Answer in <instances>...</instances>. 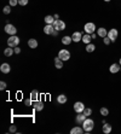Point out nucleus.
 I'll use <instances>...</instances> for the list:
<instances>
[{
	"instance_id": "nucleus-11",
	"label": "nucleus",
	"mask_w": 121,
	"mask_h": 134,
	"mask_svg": "<svg viewBox=\"0 0 121 134\" xmlns=\"http://www.w3.org/2000/svg\"><path fill=\"white\" fill-rule=\"evenodd\" d=\"M11 70V67H10V64L8 63H3L1 64V67H0V71L3 73V74H8Z\"/></svg>"
},
{
	"instance_id": "nucleus-6",
	"label": "nucleus",
	"mask_w": 121,
	"mask_h": 134,
	"mask_svg": "<svg viewBox=\"0 0 121 134\" xmlns=\"http://www.w3.org/2000/svg\"><path fill=\"white\" fill-rule=\"evenodd\" d=\"M53 27H55L56 30H64L65 29V23L63 22V21H60V20H56L55 22H53Z\"/></svg>"
},
{
	"instance_id": "nucleus-12",
	"label": "nucleus",
	"mask_w": 121,
	"mask_h": 134,
	"mask_svg": "<svg viewBox=\"0 0 121 134\" xmlns=\"http://www.w3.org/2000/svg\"><path fill=\"white\" fill-rule=\"evenodd\" d=\"M72 39L73 41H75V42H79V41H81L82 40V34H81L80 32H75L74 34L72 35Z\"/></svg>"
},
{
	"instance_id": "nucleus-38",
	"label": "nucleus",
	"mask_w": 121,
	"mask_h": 134,
	"mask_svg": "<svg viewBox=\"0 0 121 134\" xmlns=\"http://www.w3.org/2000/svg\"><path fill=\"white\" fill-rule=\"evenodd\" d=\"M58 32H59V30H55V32L52 33V35L53 36H57V35H58Z\"/></svg>"
},
{
	"instance_id": "nucleus-13",
	"label": "nucleus",
	"mask_w": 121,
	"mask_h": 134,
	"mask_svg": "<svg viewBox=\"0 0 121 134\" xmlns=\"http://www.w3.org/2000/svg\"><path fill=\"white\" fill-rule=\"evenodd\" d=\"M87 118V116L84 114V112H81V114H77V116H76V123H79V124H82V122H84L85 120Z\"/></svg>"
},
{
	"instance_id": "nucleus-14",
	"label": "nucleus",
	"mask_w": 121,
	"mask_h": 134,
	"mask_svg": "<svg viewBox=\"0 0 121 134\" xmlns=\"http://www.w3.org/2000/svg\"><path fill=\"white\" fill-rule=\"evenodd\" d=\"M97 35L101 36V38H105V36H108V32H107L105 28H98L97 29Z\"/></svg>"
},
{
	"instance_id": "nucleus-39",
	"label": "nucleus",
	"mask_w": 121,
	"mask_h": 134,
	"mask_svg": "<svg viewBox=\"0 0 121 134\" xmlns=\"http://www.w3.org/2000/svg\"><path fill=\"white\" fill-rule=\"evenodd\" d=\"M53 17H55V20H58V18H59V16H58L57 13H56V15H55V16H53Z\"/></svg>"
},
{
	"instance_id": "nucleus-29",
	"label": "nucleus",
	"mask_w": 121,
	"mask_h": 134,
	"mask_svg": "<svg viewBox=\"0 0 121 134\" xmlns=\"http://www.w3.org/2000/svg\"><path fill=\"white\" fill-rule=\"evenodd\" d=\"M32 103H33L32 98H28V99H25V100H24V104H25V106H32Z\"/></svg>"
},
{
	"instance_id": "nucleus-22",
	"label": "nucleus",
	"mask_w": 121,
	"mask_h": 134,
	"mask_svg": "<svg viewBox=\"0 0 121 134\" xmlns=\"http://www.w3.org/2000/svg\"><path fill=\"white\" fill-rule=\"evenodd\" d=\"M13 53H15V50H13V48H12V47H10V46H8L7 48H5L4 55L6 56V57H11V56L13 55Z\"/></svg>"
},
{
	"instance_id": "nucleus-16",
	"label": "nucleus",
	"mask_w": 121,
	"mask_h": 134,
	"mask_svg": "<svg viewBox=\"0 0 121 134\" xmlns=\"http://www.w3.org/2000/svg\"><path fill=\"white\" fill-rule=\"evenodd\" d=\"M70 133L72 134H82V133H85V130H84V128H82V126L81 127H74L72 130H70Z\"/></svg>"
},
{
	"instance_id": "nucleus-30",
	"label": "nucleus",
	"mask_w": 121,
	"mask_h": 134,
	"mask_svg": "<svg viewBox=\"0 0 121 134\" xmlns=\"http://www.w3.org/2000/svg\"><path fill=\"white\" fill-rule=\"evenodd\" d=\"M3 12H4L5 15H8V13L11 12V6H5L4 10H3Z\"/></svg>"
},
{
	"instance_id": "nucleus-31",
	"label": "nucleus",
	"mask_w": 121,
	"mask_h": 134,
	"mask_svg": "<svg viewBox=\"0 0 121 134\" xmlns=\"http://www.w3.org/2000/svg\"><path fill=\"white\" fill-rule=\"evenodd\" d=\"M0 90H1V91L6 90V82H5V81H1V82H0Z\"/></svg>"
},
{
	"instance_id": "nucleus-41",
	"label": "nucleus",
	"mask_w": 121,
	"mask_h": 134,
	"mask_svg": "<svg viewBox=\"0 0 121 134\" xmlns=\"http://www.w3.org/2000/svg\"><path fill=\"white\" fill-rule=\"evenodd\" d=\"M119 64H120V65H121V58H120V60H119Z\"/></svg>"
},
{
	"instance_id": "nucleus-35",
	"label": "nucleus",
	"mask_w": 121,
	"mask_h": 134,
	"mask_svg": "<svg viewBox=\"0 0 121 134\" xmlns=\"http://www.w3.org/2000/svg\"><path fill=\"white\" fill-rule=\"evenodd\" d=\"M16 130H17L16 126H11V127H10V133H15Z\"/></svg>"
},
{
	"instance_id": "nucleus-19",
	"label": "nucleus",
	"mask_w": 121,
	"mask_h": 134,
	"mask_svg": "<svg viewBox=\"0 0 121 134\" xmlns=\"http://www.w3.org/2000/svg\"><path fill=\"white\" fill-rule=\"evenodd\" d=\"M38 45H39V43H38V40L36 39H29L28 40V46L30 48H36Z\"/></svg>"
},
{
	"instance_id": "nucleus-3",
	"label": "nucleus",
	"mask_w": 121,
	"mask_h": 134,
	"mask_svg": "<svg viewBox=\"0 0 121 134\" xmlns=\"http://www.w3.org/2000/svg\"><path fill=\"white\" fill-rule=\"evenodd\" d=\"M97 28H96V24L92 23V22H89V23H86L85 24V27H84V30L86 34H92V33H94V30H96Z\"/></svg>"
},
{
	"instance_id": "nucleus-1",
	"label": "nucleus",
	"mask_w": 121,
	"mask_h": 134,
	"mask_svg": "<svg viewBox=\"0 0 121 134\" xmlns=\"http://www.w3.org/2000/svg\"><path fill=\"white\" fill-rule=\"evenodd\" d=\"M82 128H84V130H85V133H90L91 130L94 128V121H93L92 118H86L84 122H82Z\"/></svg>"
},
{
	"instance_id": "nucleus-20",
	"label": "nucleus",
	"mask_w": 121,
	"mask_h": 134,
	"mask_svg": "<svg viewBox=\"0 0 121 134\" xmlns=\"http://www.w3.org/2000/svg\"><path fill=\"white\" fill-rule=\"evenodd\" d=\"M103 133H105V134H109L110 132H111V126L109 124V123H107V122H104L103 123Z\"/></svg>"
},
{
	"instance_id": "nucleus-2",
	"label": "nucleus",
	"mask_w": 121,
	"mask_h": 134,
	"mask_svg": "<svg viewBox=\"0 0 121 134\" xmlns=\"http://www.w3.org/2000/svg\"><path fill=\"white\" fill-rule=\"evenodd\" d=\"M18 45H20V38H18V36L11 35L7 39V46H10V47L15 48V47H17Z\"/></svg>"
},
{
	"instance_id": "nucleus-34",
	"label": "nucleus",
	"mask_w": 121,
	"mask_h": 134,
	"mask_svg": "<svg viewBox=\"0 0 121 134\" xmlns=\"http://www.w3.org/2000/svg\"><path fill=\"white\" fill-rule=\"evenodd\" d=\"M18 4V0H10V6H16Z\"/></svg>"
},
{
	"instance_id": "nucleus-33",
	"label": "nucleus",
	"mask_w": 121,
	"mask_h": 134,
	"mask_svg": "<svg viewBox=\"0 0 121 134\" xmlns=\"http://www.w3.org/2000/svg\"><path fill=\"white\" fill-rule=\"evenodd\" d=\"M18 4L22 5V6H25L28 4V0H18Z\"/></svg>"
},
{
	"instance_id": "nucleus-9",
	"label": "nucleus",
	"mask_w": 121,
	"mask_h": 134,
	"mask_svg": "<svg viewBox=\"0 0 121 134\" xmlns=\"http://www.w3.org/2000/svg\"><path fill=\"white\" fill-rule=\"evenodd\" d=\"M56 29L53 27V24H46L44 28V33L45 34H47V35H52V33L55 32Z\"/></svg>"
},
{
	"instance_id": "nucleus-23",
	"label": "nucleus",
	"mask_w": 121,
	"mask_h": 134,
	"mask_svg": "<svg viewBox=\"0 0 121 134\" xmlns=\"http://www.w3.org/2000/svg\"><path fill=\"white\" fill-rule=\"evenodd\" d=\"M30 98H32L33 102H36V100H39V93H38V91H36V90L32 91V93H30Z\"/></svg>"
},
{
	"instance_id": "nucleus-15",
	"label": "nucleus",
	"mask_w": 121,
	"mask_h": 134,
	"mask_svg": "<svg viewBox=\"0 0 121 134\" xmlns=\"http://www.w3.org/2000/svg\"><path fill=\"white\" fill-rule=\"evenodd\" d=\"M33 108H34V109H35L36 111H41L42 109H44V103L40 102V100H36V102L34 103Z\"/></svg>"
},
{
	"instance_id": "nucleus-37",
	"label": "nucleus",
	"mask_w": 121,
	"mask_h": 134,
	"mask_svg": "<svg viewBox=\"0 0 121 134\" xmlns=\"http://www.w3.org/2000/svg\"><path fill=\"white\" fill-rule=\"evenodd\" d=\"M91 38H92V40H94L97 38V34L96 33H92V34H91Z\"/></svg>"
},
{
	"instance_id": "nucleus-18",
	"label": "nucleus",
	"mask_w": 121,
	"mask_h": 134,
	"mask_svg": "<svg viewBox=\"0 0 121 134\" xmlns=\"http://www.w3.org/2000/svg\"><path fill=\"white\" fill-rule=\"evenodd\" d=\"M55 67H56L57 69H62V68H63V60H62L59 57H56V58H55Z\"/></svg>"
},
{
	"instance_id": "nucleus-28",
	"label": "nucleus",
	"mask_w": 121,
	"mask_h": 134,
	"mask_svg": "<svg viewBox=\"0 0 121 134\" xmlns=\"http://www.w3.org/2000/svg\"><path fill=\"white\" fill-rule=\"evenodd\" d=\"M84 114L89 117V116H91V114H92V109H90V108H85L84 110Z\"/></svg>"
},
{
	"instance_id": "nucleus-40",
	"label": "nucleus",
	"mask_w": 121,
	"mask_h": 134,
	"mask_svg": "<svg viewBox=\"0 0 121 134\" xmlns=\"http://www.w3.org/2000/svg\"><path fill=\"white\" fill-rule=\"evenodd\" d=\"M104 1H105V3H109V1H110V0H104Z\"/></svg>"
},
{
	"instance_id": "nucleus-24",
	"label": "nucleus",
	"mask_w": 121,
	"mask_h": 134,
	"mask_svg": "<svg viewBox=\"0 0 121 134\" xmlns=\"http://www.w3.org/2000/svg\"><path fill=\"white\" fill-rule=\"evenodd\" d=\"M73 42V39L72 36H63V39H62V43L63 45H69V43Z\"/></svg>"
},
{
	"instance_id": "nucleus-36",
	"label": "nucleus",
	"mask_w": 121,
	"mask_h": 134,
	"mask_svg": "<svg viewBox=\"0 0 121 134\" xmlns=\"http://www.w3.org/2000/svg\"><path fill=\"white\" fill-rule=\"evenodd\" d=\"M13 50H15V53H16V55H18V53H21V48L18 47V46H17V47H15V48H13Z\"/></svg>"
},
{
	"instance_id": "nucleus-26",
	"label": "nucleus",
	"mask_w": 121,
	"mask_h": 134,
	"mask_svg": "<svg viewBox=\"0 0 121 134\" xmlns=\"http://www.w3.org/2000/svg\"><path fill=\"white\" fill-rule=\"evenodd\" d=\"M55 17L53 16H50V15H48V16H46L45 17V23L46 24H53V22H55Z\"/></svg>"
},
{
	"instance_id": "nucleus-10",
	"label": "nucleus",
	"mask_w": 121,
	"mask_h": 134,
	"mask_svg": "<svg viewBox=\"0 0 121 134\" xmlns=\"http://www.w3.org/2000/svg\"><path fill=\"white\" fill-rule=\"evenodd\" d=\"M121 69V65L119 63H114L110 65V68H109V71L111 73V74H116L117 71H120Z\"/></svg>"
},
{
	"instance_id": "nucleus-7",
	"label": "nucleus",
	"mask_w": 121,
	"mask_h": 134,
	"mask_svg": "<svg viewBox=\"0 0 121 134\" xmlns=\"http://www.w3.org/2000/svg\"><path fill=\"white\" fill-rule=\"evenodd\" d=\"M74 110H75L76 114H81V112H84L85 104H84V103H81V102H76L75 104H74Z\"/></svg>"
},
{
	"instance_id": "nucleus-17",
	"label": "nucleus",
	"mask_w": 121,
	"mask_h": 134,
	"mask_svg": "<svg viewBox=\"0 0 121 134\" xmlns=\"http://www.w3.org/2000/svg\"><path fill=\"white\" fill-rule=\"evenodd\" d=\"M81 41L84 43H86V45H87V43H91V41H92L91 34H86V33H85L84 35H82V40H81Z\"/></svg>"
},
{
	"instance_id": "nucleus-5",
	"label": "nucleus",
	"mask_w": 121,
	"mask_h": 134,
	"mask_svg": "<svg viewBox=\"0 0 121 134\" xmlns=\"http://www.w3.org/2000/svg\"><path fill=\"white\" fill-rule=\"evenodd\" d=\"M5 32L7 33V34H10V35H16V33H17V28L15 27L13 24L7 23L6 25H5Z\"/></svg>"
},
{
	"instance_id": "nucleus-32",
	"label": "nucleus",
	"mask_w": 121,
	"mask_h": 134,
	"mask_svg": "<svg viewBox=\"0 0 121 134\" xmlns=\"http://www.w3.org/2000/svg\"><path fill=\"white\" fill-rule=\"evenodd\" d=\"M103 42H104V45H109V43L111 42V40L109 39L108 36H105V38H103Z\"/></svg>"
},
{
	"instance_id": "nucleus-42",
	"label": "nucleus",
	"mask_w": 121,
	"mask_h": 134,
	"mask_svg": "<svg viewBox=\"0 0 121 134\" xmlns=\"http://www.w3.org/2000/svg\"><path fill=\"white\" fill-rule=\"evenodd\" d=\"M120 71H121V69H120Z\"/></svg>"
},
{
	"instance_id": "nucleus-4",
	"label": "nucleus",
	"mask_w": 121,
	"mask_h": 134,
	"mask_svg": "<svg viewBox=\"0 0 121 134\" xmlns=\"http://www.w3.org/2000/svg\"><path fill=\"white\" fill-rule=\"evenodd\" d=\"M58 57H59L63 62L69 60V59H70V52L67 51V50H60V51L58 52Z\"/></svg>"
},
{
	"instance_id": "nucleus-21",
	"label": "nucleus",
	"mask_w": 121,
	"mask_h": 134,
	"mask_svg": "<svg viewBox=\"0 0 121 134\" xmlns=\"http://www.w3.org/2000/svg\"><path fill=\"white\" fill-rule=\"evenodd\" d=\"M67 100H68V98L65 97V94H59L57 97V102L59 103V104H65Z\"/></svg>"
},
{
	"instance_id": "nucleus-25",
	"label": "nucleus",
	"mask_w": 121,
	"mask_h": 134,
	"mask_svg": "<svg viewBox=\"0 0 121 134\" xmlns=\"http://www.w3.org/2000/svg\"><path fill=\"white\" fill-rule=\"evenodd\" d=\"M94 50H96V46H94V43L91 42V43H87V45H86V51L89 52V53L93 52Z\"/></svg>"
},
{
	"instance_id": "nucleus-8",
	"label": "nucleus",
	"mask_w": 121,
	"mask_h": 134,
	"mask_svg": "<svg viewBox=\"0 0 121 134\" xmlns=\"http://www.w3.org/2000/svg\"><path fill=\"white\" fill-rule=\"evenodd\" d=\"M117 35H119V32H117V29H115V28L110 29L108 32V38L111 40V41H115V40L117 39Z\"/></svg>"
},
{
	"instance_id": "nucleus-27",
	"label": "nucleus",
	"mask_w": 121,
	"mask_h": 134,
	"mask_svg": "<svg viewBox=\"0 0 121 134\" xmlns=\"http://www.w3.org/2000/svg\"><path fill=\"white\" fill-rule=\"evenodd\" d=\"M101 115L102 116H108L109 115V110L108 109H107V108H101Z\"/></svg>"
}]
</instances>
